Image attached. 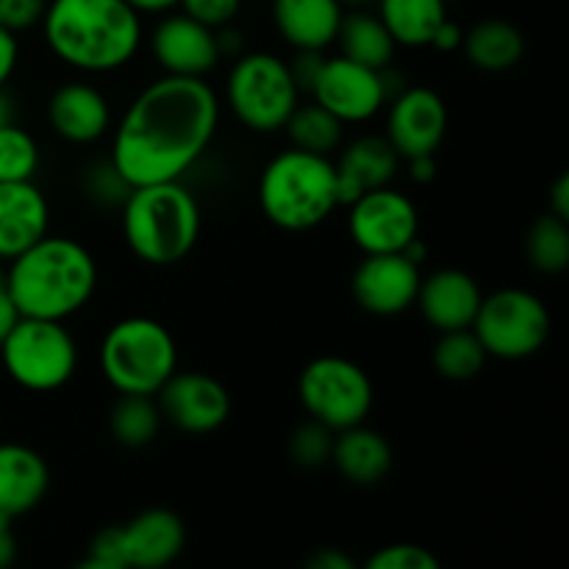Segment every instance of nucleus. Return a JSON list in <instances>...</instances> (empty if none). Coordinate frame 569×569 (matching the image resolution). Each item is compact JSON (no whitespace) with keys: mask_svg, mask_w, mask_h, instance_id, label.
<instances>
[{"mask_svg":"<svg viewBox=\"0 0 569 569\" xmlns=\"http://www.w3.org/2000/svg\"><path fill=\"white\" fill-rule=\"evenodd\" d=\"M217 122L220 100L203 78L164 76L128 106L109 161L131 187L181 181L211 144Z\"/></svg>","mask_w":569,"mask_h":569,"instance_id":"f257e3e1","label":"nucleus"},{"mask_svg":"<svg viewBox=\"0 0 569 569\" xmlns=\"http://www.w3.org/2000/svg\"><path fill=\"white\" fill-rule=\"evenodd\" d=\"M42 31L56 59L81 72L120 70L142 42L139 11L126 0H53Z\"/></svg>","mask_w":569,"mask_h":569,"instance_id":"f03ea898","label":"nucleus"},{"mask_svg":"<svg viewBox=\"0 0 569 569\" xmlns=\"http://www.w3.org/2000/svg\"><path fill=\"white\" fill-rule=\"evenodd\" d=\"M6 283L20 317L64 322L94 295L98 264L76 239L44 233L11 259Z\"/></svg>","mask_w":569,"mask_h":569,"instance_id":"7ed1b4c3","label":"nucleus"},{"mask_svg":"<svg viewBox=\"0 0 569 569\" xmlns=\"http://www.w3.org/2000/svg\"><path fill=\"white\" fill-rule=\"evenodd\" d=\"M122 233L144 264H178L198 244L200 206L181 181L131 187L122 200Z\"/></svg>","mask_w":569,"mask_h":569,"instance_id":"20e7f679","label":"nucleus"},{"mask_svg":"<svg viewBox=\"0 0 569 569\" xmlns=\"http://www.w3.org/2000/svg\"><path fill=\"white\" fill-rule=\"evenodd\" d=\"M259 206L267 220L283 231L317 228L339 206L337 167L328 156L283 150L261 172Z\"/></svg>","mask_w":569,"mask_h":569,"instance_id":"39448f33","label":"nucleus"},{"mask_svg":"<svg viewBox=\"0 0 569 569\" xmlns=\"http://www.w3.org/2000/svg\"><path fill=\"white\" fill-rule=\"evenodd\" d=\"M100 370L120 395H150L178 370V348L170 328L150 317L114 322L100 342Z\"/></svg>","mask_w":569,"mask_h":569,"instance_id":"423d86ee","label":"nucleus"},{"mask_svg":"<svg viewBox=\"0 0 569 569\" xmlns=\"http://www.w3.org/2000/svg\"><path fill=\"white\" fill-rule=\"evenodd\" d=\"M0 359L14 383L31 392H53L72 378L78 348L59 320L20 317L0 342Z\"/></svg>","mask_w":569,"mask_h":569,"instance_id":"0eeeda50","label":"nucleus"},{"mask_svg":"<svg viewBox=\"0 0 569 569\" xmlns=\"http://www.w3.org/2000/svg\"><path fill=\"white\" fill-rule=\"evenodd\" d=\"M226 98L244 128L276 133L300 103V89L287 61L276 53H248L233 64Z\"/></svg>","mask_w":569,"mask_h":569,"instance_id":"6e6552de","label":"nucleus"},{"mask_svg":"<svg viewBox=\"0 0 569 569\" xmlns=\"http://www.w3.org/2000/svg\"><path fill=\"white\" fill-rule=\"evenodd\" d=\"M472 331L487 356L495 359H528L539 353L550 337V311L528 289H498L478 306Z\"/></svg>","mask_w":569,"mask_h":569,"instance_id":"1a4fd4ad","label":"nucleus"},{"mask_svg":"<svg viewBox=\"0 0 569 569\" xmlns=\"http://www.w3.org/2000/svg\"><path fill=\"white\" fill-rule=\"evenodd\" d=\"M298 395L311 420L333 433L367 420L372 409V381L356 361L342 356H320L300 372Z\"/></svg>","mask_w":569,"mask_h":569,"instance_id":"9d476101","label":"nucleus"},{"mask_svg":"<svg viewBox=\"0 0 569 569\" xmlns=\"http://www.w3.org/2000/svg\"><path fill=\"white\" fill-rule=\"evenodd\" d=\"M348 228L365 253H403L406 244L420 237V214L409 194L378 187L350 203Z\"/></svg>","mask_w":569,"mask_h":569,"instance_id":"9b49d317","label":"nucleus"},{"mask_svg":"<svg viewBox=\"0 0 569 569\" xmlns=\"http://www.w3.org/2000/svg\"><path fill=\"white\" fill-rule=\"evenodd\" d=\"M311 98L342 122H365L381 111L389 98L387 72L359 64L348 56L322 59Z\"/></svg>","mask_w":569,"mask_h":569,"instance_id":"f8f14e48","label":"nucleus"},{"mask_svg":"<svg viewBox=\"0 0 569 569\" xmlns=\"http://www.w3.org/2000/svg\"><path fill=\"white\" fill-rule=\"evenodd\" d=\"M161 415L172 426L192 437L214 433L226 426L231 415V395L217 378L206 372H172L170 381L159 389Z\"/></svg>","mask_w":569,"mask_h":569,"instance_id":"ddd939ff","label":"nucleus"},{"mask_svg":"<svg viewBox=\"0 0 569 569\" xmlns=\"http://www.w3.org/2000/svg\"><path fill=\"white\" fill-rule=\"evenodd\" d=\"M420 264L406 253H367L353 272V298L365 311L395 317L411 309L420 289Z\"/></svg>","mask_w":569,"mask_h":569,"instance_id":"4468645a","label":"nucleus"},{"mask_svg":"<svg viewBox=\"0 0 569 569\" xmlns=\"http://www.w3.org/2000/svg\"><path fill=\"white\" fill-rule=\"evenodd\" d=\"M448 133V106L428 87H411L395 94L387 117V139L400 159L437 153Z\"/></svg>","mask_w":569,"mask_h":569,"instance_id":"2eb2a0df","label":"nucleus"},{"mask_svg":"<svg viewBox=\"0 0 569 569\" xmlns=\"http://www.w3.org/2000/svg\"><path fill=\"white\" fill-rule=\"evenodd\" d=\"M150 50L164 76L206 78L222 59L220 33L189 14H172L156 26Z\"/></svg>","mask_w":569,"mask_h":569,"instance_id":"dca6fc26","label":"nucleus"},{"mask_svg":"<svg viewBox=\"0 0 569 569\" xmlns=\"http://www.w3.org/2000/svg\"><path fill=\"white\" fill-rule=\"evenodd\" d=\"M126 569H159L172 565L187 545V526L170 509H148L117 526Z\"/></svg>","mask_w":569,"mask_h":569,"instance_id":"f3484780","label":"nucleus"},{"mask_svg":"<svg viewBox=\"0 0 569 569\" xmlns=\"http://www.w3.org/2000/svg\"><path fill=\"white\" fill-rule=\"evenodd\" d=\"M481 300L483 292L470 272L445 267V270H437L428 278H422L415 303L420 306L428 326L442 333L472 328Z\"/></svg>","mask_w":569,"mask_h":569,"instance_id":"a211bd4d","label":"nucleus"},{"mask_svg":"<svg viewBox=\"0 0 569 569\" xmlns=\"http://www.w3.org/2000/svg\"><path fill=\"white\" fill-rule=\"evenodd\" d=\"M50 209L33 181H0V259H14L48 233Z\"/></svg>","mask_w":569,"mask_h":569,"instance_id":"6ab92c4d","label":"nucleus"},{"mask_svg":"<svg viewBox=\"0 0 569 569\" xmlns=\"http://www.w3.org/2000/svg\"><path fill=\"white\" fill-rule=\"evenodd\" d=\"M50 128L72 144L98 142L111 126L109 100L92 83H64L50 94L48 103Z\"/></svg>","mask_w":569,"mask_h":569,"instance_id":"aec40b11","label":"nucleus"},{"mask_svg":"<svg viewBox=\"0 0 569 569\" xmlns=\"http://www.w3.org/2000/svg\"><path fill=\"white\" fill-rule=\"evenodd\" d=\"M50 472L42 456L26 445H0V517L14 522L42 503Z\"/></svg>","mask_w":569,"mask_h":569,"instance_id":"412c9836","label":"nucleus"},{"mask_svg":"<svg viewBox=\"0 0 569 569\" xmlns=\"http://www.w3.org/2000/svg\"><path fill=\"white\" fill-rule=\"evenodd\" d=\"M400 156L387 137H361L345 148L337 167L339 206H350L356 198L378 187H389L398 172Z\"/></svg>","mask_w":569,"mask_h":569,"instance_id":"4be33fe9","label":"nucleus"},{"mask_svg":"<svg viewBox=\"0 0 569 569\" xmlns=\"http://www.w3.org/2000/svg\"><path fill=\"white\" fill-rule=\"evenodd\" d=\"M272 20L295 50H326L337 42L339 0H272Z\"/></svg>","mask_w":569,"mask_h":569,"instance_id":"5701e85b","label":"nucleus"},{"mask_svg":"<svg viewBox=\"0 0 569 569\" xmlns=\"http://www.w3.org/2000/svg\"><path fill=\"white\" fill-rule=\"evenodd\" d=\"M331 461L339 470V476L348 478L356 487H376L392 470V445L387 437L372 428H365V422L353 428L337 431L331 448Z\"/></svg>","mask_w":569,"mask_h":569,"instance_id":"b1692460","label":"nucleus"},{"mask_svg":"<svg viewBox=\"0 0 569 569\" xmlns=\"http://www.w3.org/2000/svg\"><path fill=\"white\" fill-rule=\"evenodd\" d=\"M461 48L478 70L503 72L520 64L526 53V37L520 28L506 20H483L465 33Z\"/></svg>","mask_w":569,"mask_h":569,"instance_id":"393cba45","label":"nucleus"},{"mask_svg":"<svg viewBox=\"0 0 569 569\" xmlns=\"http://www.w3.org/2000/svg\"><path fill=\"white\" fill-rule=\"evenodd\" d=\"M381 3V22L392 39L406 48L431 44L433 31L448 20L445 0H378Z\"/></svg>","mask_w":569,"mask_h":569,"instance_id":"a878e982","label":"nucleus"},{"mask_svg":"<svg viewBox=\"0 0 569 569\" xmlns=\"http://www.w3.org/2000/svg\"><path fill=\"white\" fill-rule=\"evenodd\" d=\"M337 42L342 48V56L359 61V64L376 67V70H387L392 64L395 48H398L381 17L365 14V11L342 14Z\"/></svg>","mask_w":569,"mask_h":569,"instance_id":"bb28decb","label":"nucleus"},{"mask_svg":"<svg viewBox=\"0 0 569 569\" xmlns=\"http://www.w3.org/2000/svg\"><path fill=\"white\" fill-rule=\"evenodd\" d=\"M111 437L122 448H144L159 437L161 409L150 395H120L111 409Z\"/></svg>","mask_w":569,"mask_h":569,"instance_id":"cd10ccee","label":"nucleus"},{"mask_svg":"<svg viewBox=\"0 0 569 569\" xmlns=\"http://www.w3.org/2000/svg\"><path fill=\"white\" fill-rule=\"evenodd\" d=\"M283 128H287L292 148L320 156L333 153L342 144L345 137V122L339 117H333L328 109H322L320 103H298Z\"/></svg>","mask_w":569,"mask_h":569,"instance_id":"c85d7f7f","label":"nucleus"},{"mask_svg":"<svg viewBox=\"0 0 569 569\" xmlns=\"http://www.w3.org/2000/svg\"><path fill=\"white\" fill-rule=\"evenodd\" d=\"M487 359V350L472 328L442 331L437 348H433V367L448 381H470L483 370Z\"/></svg>","mask_w":569,"mask_h":569,"instance_id":"c756f323","label":"nucleus"},{"mask_svg":"<svg viewBox=\"0 0 569 569\" xmlns=\"http://www.w3.org/2000/svg\"><path fill=\"white\" fill-rule=\"evenodd\" d=\"M526 256L533 270L559 276L569 264V226L556 214H542L531 222L526 237Z\"/></svg>","mask_w":569,"mask_h":569,"instance_id":"7c9ffc66","label":"nucleus"},{"mask_svg":"<svg viewBox=\"0 0 569 569\" xmlns=\"http://www.w3.org/2000/svg\"><path fill=\"white\" fill-rule=\"evenodd\" d=\"M37 167V139L14 122L0 128V181H31Z\"/></svg>","mask_w":569,"mask_h":569,"instance_id":"2f4dec72","label":"nucleus"},{"mask_svg":"<svg viewBox=\"0 0 569 569\" xmlns=\"http://www.w3.org/2000/svg\"><path fill=\"white\" fill-rule=\"evenodd\" d=\"M331 448L333 431L320 426L317 420L295 428L292 439H289V456H292L295 465L306 467V470H317V467L328 465L331 461Z\"/></svg>","mask_w":569,"mask_h":569,"instance_id":"473e14b6","label":"nucleus"},{"mask_svg":"<svg viewBox=\"0 0 569 569\" xmlns=\"http://www.w3.org/2000/svg\"><path fill=\"white\" fill-rule=\"evenodd\" d=\"M367 569H439V559L420 545H387L367 559Z\"/></svg>","mask_w":569,"mask_h":569,"instance_id":"72a5a7b5","label":"nucleus"},{"mask_svg":"<svg viewBox=\"0 0 569 569\" xmlns=\"http://www.w3.org/2000/svg\"><path fill=\"white\" fill-rule=\"evenodd\" d=\"M128 192H131V183L114 170L111 161L92 167V172H89L87 178V194L94 200V203L122 206V200L128 198Z\"/></svg>","mask_w":569,"mask_h":569,"instance_id":"f704fd0d","label":"nucleus"},{"mask_svg":"<svg viewBox=\"0 0 569 569\" xmlns=\"http://www.w3.org/2000/svg\"><path fill=\"white\" fill-rule=\"evenodd\" d=\"M178 6L192 20L220 31V28L231 26L237 20L239 9H242V0H178Z\"/></svg>","mask_w":569,"mask_h":569,"instance_id":"c9c22d12","label":"nucleus"},{"mask_svg":"<svg viewBox=\"0 0 569 569\" xmlns=\"http://www.w3.org/2000/svg\"><path fill=\"white\" fill-rule=\"evenodd\" d=\"M44 0H0V26L11 33H20L42 22Z\"/></svg>","mask_w":569,"mask_h":569,"instance_id":"e433bc0d","label":"nucleus"},{"mask_svg":"<svg viewBox=\"0 0 569 569\" xmlns=\"http://www.w3.org/2000/svg\"><path fill=\"white\" fill-rule=\"evenodd\" d=\"M83 569H126L122 565L120 537H117V526L103 528L98 537L92 539L87 550V559L81 561Z\"/></svg>","mask_w":569,"mask_h":569,"instance_id":"4c0bfd02","label":"nucleus"},{"mask_svg":"<svg viewBox=\"0 0 569 569\" xmlns=\"http://www.w3.org/2000/svg\"><path fill=\"white\" fill-rule=\"evenodd\" d=\"M320 67H322V50H298V59L289 64V70H292V78L295 83H298L300 92H311Z\"/></svg>","mask_w":569,"mask_h":569,"instance_id":"58836bf2","label":"nucleus"},{"mask_svg":"<svg viewBox=\"0 0 569 569\" xmlns=\"http://www.w3.org/2000/svg\"><path fill=\"white\" fill-rule=\"evenodd\" d=\"M309 569H353L356 561L339 548H317L315 553L306 559Z\"/></svg>","mask_w":569,"mask_h":569,"instance_id":"ea45409f","label":"nucleus"},{"mask_svg":"<svg viewBox=\"0 0 569 569\" xmlns=\"http://www.w3.org/2000/svg\"><path fill=\"white\" fill-rule=\"evenodd\" d=\"M17 56H20V48H17V37L11 31H6L0 26V87L11 78L17 67Z\"/></svg>","mask_w":569,"mask_h":569,"instance_id":"a19ab883","label":"nucleus"},{"mask_svg":"<svg viewBox=\"0 0 569 569\" xmlns=\"http://www.w3.org/2000/svg\"><path fill=\"white\" fill-rule=\"evenodd\" d=\"M17 320H20V311H17L14 300H11L6 276L0 272V342L9 337V331L17 326Z\"/></svg>","mask_w":569,"mask_h":569,"instance_id":"79ce46f5","label":"nucleus"},{"mask_svg":"<svg viewBox=\"0 0 569 569\" xmlns=\"http://www.w3.org/2000/svg\"><path fill=\"white\" fill-rule=\"evenodd\" d=\"M461 42H465V31L453 20H445L431 37V48L442 50V53H453L461 48Z\"/></svg>","mask_w":569,"mask_h":569,"instance_id":"37998d69","label":"nucleus"},{"mask_svg":"<svg viewBox=\"0 0 569 569\" xmlns=\"http://www.w3.org/2000/svg\"><path fill=\"white\" fill-rule=\"evenodd\" d=\"M550 214L569 222V172H561L550 187Z\"/></svg>","mask_w":569,"mask_h":569,"instance_id":"c03bdc74","label":"nucleus"},{"mask_svg":"<svg viewBox=\"0 0 569 569\" xmlns=\"http://www.w3.org/2000/svg\"><path fill=\"white\" fill-rule=\"evenodd\" d=\"M406 161H409V176L415 183H431L437 178V153L411 156Z\"/></svg>","mask_w":569,"mask_h":569,"instance_id":"a18cd8bd","label":"nucleus"},{"mask_svg":"<svg viewBox=\"0 0 569 569\" xmlns=\"http://www.w3.org/2000/svg\"><path fill=\"white\" fill-rule=\"evenodd\" d=\"M17 559V537L11 520L0 517V569L11 567Z\"/></svg>","mask_w":569,"mask_h":569,"instance_id":"49530a36","label":"nucleus"},{"mask_svg":"<svg viewBox=\"0 0 569 569\" xmlns=\"http://www.w3.org/2000/svg\"><path fill=\"white\" fill-rule=\"evenodd\" d=\"M126 3H131L139 14H161V11L176 9L178 0H126Z\"/></svg>","mask_w":569,"mask_h":569,"instance_id":"de8ad7c7","label":"nucleus"},{"mask_svg":"<svg viewBox=\"0 0 569 569\" xmlns=\"http://www.w3.org/2000/svg\"><path fill=\"white\" fill-rule=\"evenodd\" d=\"M9 122H14V103H11V98L0 87V128L9 126Z\"/></svg>","mask_w":569,"mask_h":569,"instance_id":"09e8293b","label":"nucleus"},{"mask_svg":"<svg viewBox=\"0 0 569 569\" xmlns=\"http://www.w3.org/2000/svg\"><path fill=\"white\" fill-rule=\"evenodd\" d=\"M339 3H350V6H361V3H370V0H339Z\"/></svg>","mask_w":569,"mask_h":569,"instance_id":"8fccbe9b","label":"nucleus"}]
</instances>
